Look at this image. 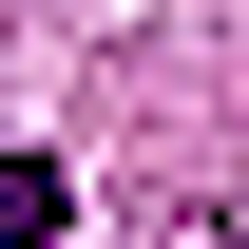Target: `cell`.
Masks as SVG:
<instances>
[{
	"label": "cell",
	"instance_id": "obj_1",
	"mask_svg": "<svg viewBox=\"0 0 249 249\" xmlns=\"http://www.w3.org/2000/svg\"><path fill=\"white\" fill-rule=\"evenodd\" d=\"M58 211H77L58 154H0V249H58Z\"/></svg>",
	"mask_w": 249,
	"mask_h": 249
}]
</instances>
